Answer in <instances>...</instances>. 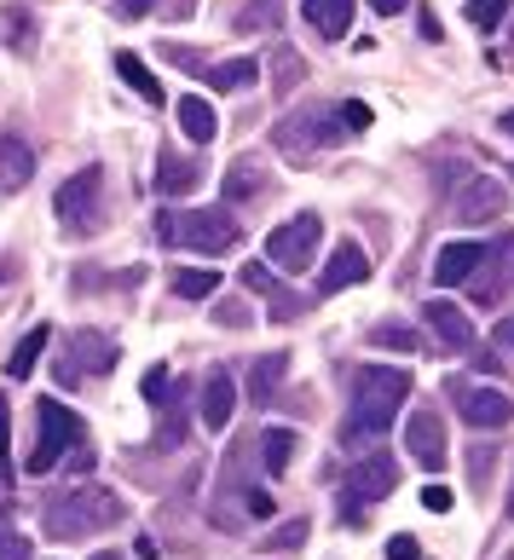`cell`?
<instances>
[{
  "label": "cell",
  "instance_id": "obj_33",
  "mask_svg": "<svg viewBox=\"0 0 514 560\" xmlns=\"http://www.w3.org/2000/svg\"><path fill=\"white\" fill-rule=\"evenodd\" d=\"M509 7H514V0H468V24H475V30H498L509 18Z\"/></svg>",
  "mask_w": 514,
  "mask_h": 560
},
{
  "label": "cell",
  "instance_id": "obj_30",
  "mask_svg": "<svg viewBox=\"0 0 514 560\" xmlns=\"http://www.w3.org/2000/svg\"><path fill=\"white\" fill-rule=\"evenodd\" d=\"M301 81H306L301 52H295V47H278V58H272V88H278V93H295Z\"/></svg>",
  "mask_w": 514,
  "mask_h": 560
},
{
  "label": "cell",
  "instance_id": "obj_6",
  "mask_svg": "<svg viewBox=\"0 0 514 560\" xmlns=\"http://www.w3.org/2000/svg\"><path fill=\"white\" fill-rule=\"evenodd\" d=\"M318 144H347V121L330 116L324 105H306V110H295V116L278 128V151H283V156H313Z\"/></svg>",
  "mask_w": 514,
  "mask_h": 560
},
{
  "label": "cell",
  "instance_id": "obj_34",
  "mask_svg": "<svg viewBox=\"0 0 514 560\" xmlns=\"http://www.w3.org/2000/svg\"><path fill=\"white\" fill-rule=\"evenodd\" d=\"M306 532H313L306 521H290V526H278V532H272V544H266V555H278V549L290 555V549H301V544H306Z\"/></svg>",
  "mask_w": 514,
  "mask_h": 560
},
{
  "label": "cell",
  "instance_id": "obj_50",
  "mask_svg": "<svg viewBox=\"0 0 514 560\" xmlns=\"http://www.w3.org/2000/svg\"><path fill=\"white\" fill-rule=\"evenodd\" d=\"M0 283H7V266H0Z\"/></svg>",
  "mask_w": 514,
  "mask_h": 560
},
{
  "label": "cell",
  "instance_id": "obj_36",
  "mask_svg": "<svg viewBox=\"0 0 514 560\" xmlns=\"http://www.w3.org/2000/svg\"><path fill=\"white\" fill-rule=\"evenodd\" d=\"M214 324L220 329H249V306H243V301H220L214 306Z\"/></svg>",
  "mask_w": 514,
  "mask_h": 560
},
{
  "label": "cell",
  "instance_id": "obj_49",
  "mask_svg": "<svg viewBox=\"0 0 514 560\" xmlns=\"http://www.w3.org/2000/svg\"><path fill=\"white\" fill-rule=\"evenodd\" d=\"M93 560H121V555H93Z\"/></svg>",
  "mask_w": 514,
  "mask_h": 560
},
{
  "label": "cell",
  "instance_id": "obj_48",
  "mask_svg": "<svg viewBox=\"0 0 514 560\" xmlns=\"http://www.w3.org/2000/svg\"><path fill=\"white\" fill-rule=\"evenodd\" d=\"M509 514H514V480H509Z\"/></svg>",
  "mask_w": 514,
  "mask_h": 560
},
{
  "label": "cell",
  "instance_id": "obj_5",
  "mask_svg": "<svg viewBox=\"0 0 514 560\" xmlns=\"http://www.w3.org/2000/svg\"><path fill=\"white\" fill-rule=\"evenodd\" d=\"M58 220H65L70 237H87L98 220H105V168H75L65 185H58Z\"/></svg>",
  "mask_w": 514,
  "mask_h": 560
},
{
  "label": "cell",
  "instance_id": "obj_32",
  "mask_svg": "<svg viewBox=\"0 0 514 560\" xmlns=\"http://www.w3.org/2000/svg\"><path fill=\"white\" fill-rule=\"evenodd\" d=\"M278 18H283L278 0H255V7H243V12L232 18V24H237V30H278Z\"/></svg>",
  "mask_w": 514,
  "mask_h": 560
},
{
  "label": "cell",
  "instance_id": "obj_10",
  "mask_svg": "<svg viewBox=\"0 0 514 560\" xmlns=\"http://www.w3.org/2000/svg\"><path fill=\"white\" fill-rule=\"evenodd\" d=\"M445 393H451V405L463 410L468 428H503V422H514V399H509V393H498V387H475V382L451 376Z\"/></svg>",
  "mask_w": 514,
  "mask_h": 560
},
{
  "label": "cell",
  "instance_id": "obj_3",
  "mask_svg": "<svg viewBox=\"0 0 514 560\" xmlns=\"http://www.w3.org/2000/svg\"><path fill=\"white\" fill-rule=\"evenodd\" d=\"M121 521V497L105 486H81L70 497H58L52 509H40V526H47L52 544H81L93 532H110Z\"/></svg>",
  "mask_w": 514,
  "mask_h": 560
},
{
  "label": "cell",
  "instance_id": "obj_29",
  "mask_svg": "<svg viewBox=\"0 0 514 560\" xmlns=\"http://www.w3.org/2000/svg\"><path fill=\"white\" fill-rule=\"evenodd\" d=\"M370 347H387V352H417V347H422V336H417L410 324H394V318H387V324H370Z\"/></svg>",
  "mask_w": 514,
  "mask_h": 560
},
{
  "label": "cell",
  "instance_id": "obj_25",
  "mask_svg": "<svg viewBox=\"0 0 514 560\" xmlns=\"http://www.w3.org/2000/svg\"><path fill=\"white\" fill-rule=\"evenodd\" d=\"M202 75H209L214 93H243V88H255L260 70H255V58H232V65H209Z\"/></svg>",
  "mask_w": 514,
  "mask_h": 560
},
{
  "label": "cell",
  "instance_id": "obj_13",
  "mask_svg": "<svg viewBox=\"0 0 514 560\" xmlns=\"http://www.w3.org/2000/svg\"><path fill=\"white\" fill-rule=\"evenodd\" d=\"M359 278H370V255L353 243V237H341L336 243V255L324 260V278H318V295H341V289H353Z\"/></svg>",
  "mask_w": 514,
  "mask_h": 560
},
{
  "label": "cell",
  "instance_id": "obj_39",
  "mask_svg": "<svg viewBox=\"0 0 514 560\" xmlns=\"http://www.w3.org/2000/svg\"><path fill=\"white\" fill-rule=\"evenodd\" d=\"M278 318H301V295H290V289H272V324Z\"/></svg>",
  "mask_w": 514,
  "mask_h": 560
},
{
  "label": "cell",
  "instance_id": "obj_12",
  "mask_svg": "<svg viewBox=\"0 0 514 560\" xmlns=\"http://www.w3.org/2000/svg\"><path fill=\"white\" fill-rule=\"evenodd\" d=\"M509 209V185L503 179H468L463 191H457V220L463 225H486V220H498Z\"/></svg>",
  "mask_w": 514,
  "mask_h": 560
},
{
  "label": "cell",
  "instance_id": "obj_19",
  "mask_svg": "<svg viewBox=\"0 0 514 560\" xmlns=\"http://www.w3.org/2000/svg\"><path fill=\"white\" fill-rule=\"evenodd\" d=\"M35 179V156L24 139H0V191H24Z\"/></svg>",
  "mask_w": 514,
  "mask_h": 560
},
{
  "label": "cell",
  "instance_id": "obj_26",
  "mask_svg": "<svg viewBox=\"0 0 514 560\" xmlns=\"http://www.w3.org/2000/svg\"><path fill=\"white\" fill-rule=\"evenodd\" d=\"M197 0H116V18H191Z\"/></svg>",
  "mask_w": 514,
  "mask_h": 560
},
{
  "label": "cell",
  "instance_id": "obj_37",
  "mask_svg": "<svg viewBox=\"0 0 514 560\" xmlns=\"http://www.w3.org/2000/svg\"><path fill=\"white\" fill-rule=\"evenodd\" d=\"M0 560H30V544H24V532H12L7 521H0Z\"/></svg>",
  "mask_w": 514,
  "mask_h": 560
},
{
  "label": "cell",
  "instance_id": "obj_14",
  "mask_svg": "<svg viewBox=\"0 0 514 560\" xmlns=\"http://www.w3.org/2000/svg\"><path fill=\"white\" fill-rule=\"evenodd\" d=\"M486 255H491L486 243H451V248H440V260H434V283H445V289H463L468 278H480Z\"/></svg>",
  "mask_w": 514,
  "mask_h": 560
},
{
  "label": "cell",
  "instance_id": "obj_17",
  "mask_svg": "<svg viewBox=\"0 0 514 560\" xmlns=\"http://www.w3.org/2000/svg\"><path fill=\"white\" fill-rule=\"evenodd\" d=\"M306 24H313L324 40H341L347 30H353V0H306Z\"/></svg>",
  "mask_w": 514,
  "mask_h": 560
},
{
  "label": "cell",
  "instance_id": "obj_20",
  "mask_svg": "<svg viewBox=\"0 0 514 560\" xmlns=\"http://www.w3.org/2000/svg\"><path fill=\"white\" fill-rule=\"evenodd\" d=\"M422 318L434 324V336H440L445 347H468V341H475V324H468L463 306H451V301H428Z\"/></svg>",
  "mask_w": 514,
  "mask_h": 560
},
{
  "label": "cell",
  "instance_id": "obj_27",
  "mask_svg": "<svg viewBox=\"0 0 514 560\" xmlns=\"http://www.w3.org/2000/svg\"><path fill=\"white\" fill-rule=\"evenodd\" d=\"M295 445H301V440H295L290 428H266V433H260V456H266L260 468H266V474H283V468H290V456H295Z\"/></svg>",
  "mask_w": 514,
  "mask_h": 560
},
{
  "label": "cell",
  "instance_id": "obj_8",
  "mask_svg": "<svg viewBox=\"0 0 514 560\" xmlns=\"http://www.w3.org/2000/svg\"><path fill=\"white\" fill-rule=\"evenodd\" d=\"M116 364V341L110 336H93V329H81V336H70V347L58 352V387H75L87 376H105V370Z\"/></svg>",
  "mask_w": 514,
  "mask_h": 560
},
{
  "label": "cell",
  "instance_id": "obj_44",
  "mask_svg": "<svg viewBox=\"0 0 514 560\" xmlns=\"http://www.w3.org/2000/svg\"><path fill=\"white\" fill-rule=\"evenodd\" d=\"M491 463H498V456H491V451H475V486H486V474H491Z\"/></svg>",
  "mask_w": 514,
  "mask_h": 560
},
{
  "label": "cell",
  "instance_id": "obj_28",
  "mask_svg": "<svg viewBox=\"0 0 514 560\" xmlns=\"http://www.w3.org/2000/svg\"><path fill=\"white\" fill-rule=\"evenodd\" d=\"M116 75L128 81V88H133L139 98H145V105H162V88H156V75H151L145 65H139L133 52H116Z\"/></svg>",
  "mask_w": 514,
  "mask_h": 560
},
{
  "label": "cell",
  "instance_id": "obj_35",
  "mask_svg": "<svg viewBox=\"0 0 514 560\" xmlns=\"http://www.w3.org/2000/svg\"><path fill=\"white\" fill-rule=\"evenodd\" d=\"M243 283H249L255 289V295H272V289H278V278H272V266H266V260H249V266H243V272H237Z\"/></svg>",
  "mask_w": 514,
  "mask_h": 560
},
{
  "label": "cell",
  "instance_id": "obj_46",
  "mask_svg": "<svg viewBox=\"0 0 514 560\" xmlns=\"http://www.w3.org/2000/svg\"><path fill=\"white\" fill-rule=\"evenodd\" d=\"M498 341H503V347L514 352V313H509V324H498Z\"/></svg>",
  "mask_w": 514,
  "mask_h": 560
},
{
  "label": "cell",
  "instance_id": "obj_24",
  "mask_svg": "<svg viewBox=\"0 0 514 560\" xmlns=\"http://www.w3.org/2000/svg\"><path fill=\"white\" fill-rule=\"evenodd\" d=\"M168 289L179 301H209L220 289V272H209V266H179V272L168 278Z\"/></svg>",
  "mask_w": 514,
  "mask_h": 560
},
{
  "label": "cell",
  "instance_id": "obj_7",
  "mask_svg": "<svg viewBox=\"0 0 514 560\" xmlns=\"http://www.w3.org/2000/svg\"><path fill=\"white\" fill-rule=\"evenodd\" d=\"M318 243H324V220L318 214H295V220H283L272 237H266V255H272L278 272H306L318 255Z\"/></svg>",
  "mask_w": 514,
  "mask_h": 560
},
{
  "label": "cell",
  "instance_id": "obj_2",
  "mask_svg": "<svg viewBox=\"0 0 514 560\" xmlns=\"http://www.w3.org/2000/svg\"><path fill=\"white\" fill-rule=\"evenodd\" d=\"M162 248H197V255H225L243 243V225L232 209H162L156 214Z\"/></svg>",
  "mask_w": 514,
  "mask_h": 560
},
{
  "label": "cell",
  "instance_id": "obj_23",
  "mask_svg": "<svg viewBox=\"0 0 514 560\" xmlns=\"http://www.w3.org/2000/svg\"><path fill=\"white\" fill-rule=\"evenodd\" d=\"M47 341H52V329H47V324H35L30 336L17 341V347H12V359H7V376H12V382H24L30 370L40 364V352H47Z\"/></svg>",
  "mask_w": 514,
  "mask_h": 560
},
{
  "label": "cell",
  "instance_id": "obj_18",
  "mask_svg": "<svg viewBox=\"0 0 514 560\" xmlns=\"http://www.w3.org/2000/svg\"><path fill=\"white\" fill-rule=\"evenodd\" d=\"M266 191V162L260 156H237L225 168V202H255Z\"/></svg>",
  "mask_w": 514,
  "mask_h": 560
},
{
  "label": "cell",
  "instance_id": "obj_21",
  "mask_svg": "<svg viewBox=\"0 0 514 560\" xmlns=\"http://www.w3.org/2000/svg\"><path fill=\"white\" fill-rule=\"evenodd\" d=\"M283 376H290V352H266V359L255 364V382H249V399L266 410L278 399V387H283Z\"/></svg>",
  "mask_w": 514,
  "mask_h": 560
},
{
  "label": "cell",
  "instance_id": "obj_45",
  "mask_svg": "<svg viewBox=\"0 0 514 560\" xmlns=\"http://www.w3.org/2000/svg\"><path fill=\"white\" fill-rule=\"evenodd\" d=\"M370 7H376L382 18H394V12H405V0H370Z\"/></svg>",
  "mask_w": 514,
  "mask_h": 560
},
{
  "label": "cell",
  "instance_id": "obj_1",
  "mask_svg": "<svg viewBox=\"0 0 514 560\" xmlns=\"http://www.w3.org/2000/svg\"><path fill=\"white\" fill-rule=\"evenodd\" d=\"M410 399V376L405 370H359L353 376V417H347V440H376L394 428V417Z\"/></svg>",
  "mask_w": 514,
  "mask_h": 560
},
{
  "label": "cell",
  "instance_id": "obj_43",
  "mask_svg": "<svg viewBox=\"0 0 514 560\" xmlns=\"http://www.w3.org/2000/svg\"><path fill=\"white\" fill-rule=\"evenodd\" d=\"M422 509H434V514H445V509H451V491H445V486H428V497H422Z\"/></svg>",
  "mask_w": 514,
  "mask_h": 560
},
{
  "label": "cell",
  "instance_id": "obj_42",
  "mask_svg": "<svg viewBox=\"0 0 514 560\" xmlns=\"http://www.w3.org/2000/svg\"><path fill=\"white\" fill-rule=\"evenodd\" d=\"M341 121H347V133H359V128H370V110L353 98V105H341Z\"/></svg>",
  "mask_w": 514,
  "mask_h": 560
},
{
  "label": "cell",
  "instance_id": "obj_38",
  "mask_svg": "<svg viewBox=\"0 0 514 560\" xmlns=\"http://www.w3.org/2000/svg\"><path fill=\"white\" fill-rule=\"evenodd\" d=\"M162 58H168V65H179V70H197V75L209 70V65H202V58H197L191 47H174V40H162Z\"/></svg>",
  "mask_w": 514,
  "mask_h": 560
},
{
  "label": "cell",
  "instance_id": "obj_31",
  "mask_svg": "<svg viewBox=\"0 0 514 560\" xmlns=\"http://www.w3.org/2000/svg\"><path fill=\"white\" fill-rule=\"evenodd\" d=\"M7 47L12 52H30L35 47V12L30 7H7Z\"/></svg>",
  "mask_w": 514,
  "mask_h": 560
},
{
  "label": "cell",
  "instance_id": "obj_47",
  "mask_svg": "<svg viewBox=\"0 0 514 560\" xmlns=\"http://www.w3.org/2000/svg\"><path fill=\"white\" fill-rule=\"evenodd\" d=\"M503 133H509V139H514V110H509V116H503Z\"/></svg>",
  "mask_w": 514,
  "mask_h": 560
},
{
  "label": "cell",
  "instance_id": "obj_22",
  "mask_svg": "<svg viewBox=\"0 0 514 560\" xmlns=\"http://www.w3.org/2000/svg\"><path fill=\"white\" fill-rule=\"evenodd\" d=\"M174 116H179V133L191 139V144H209V139H214V110H209V98L185 93Z\"/></svg>",
  "mask_w": 514,
  "mask_h": 560
},
{
  "label": "cell",
  "instance_id": "obj_9",
  "mask_svg": "<svg viewBox=\"0 0 514 560\" xmlns=\"http://www.w3.org/2000/svg\"><path fill=\"white\" fill-rule=\"evenodd\" d=\"M399 486V463L394 456H382V451H370L364 463H353V474H347V486H341V509H347V521L364 509V503H376V497H387Z\"/></svg>",
  "mask_w": 514,
  "mask_h": 560
},
{
  "label": "cell",
  "instance_id": "obj_4",
  "mask_svg": "<svg viewBox=\"0 0 514 560\" xmlns=\"http://www.w3.org/2000/svg\"><path fill=\"white\" fill-rule=\"evenodd\" d=\"M35 428H40V440H35V451H30V474H52L58 463H65V451L70 445H87V428H81V417L75 410H65L58 399H40L35 405Z\"/></svg>",
  "mask_w": 514,
  "mask_h": 560
},
{
  "label": "cell",
  "instance_id": "obj_40",
  "mask_svg": "<svg viewBox=\"0 0 514 560\" xmlns=\"http://www.w3.org/2000/svg\"><path fill=\"white\" fill-rule=\"evenodd\" d=\"M387 560H422V544H417V537H387Z\"/></svg>",
  "mask_w": 514,
  "mask_h": 560
},
{
  "label": "cell",
  "instance_id": "obj_41",
  "mask_svg": "<svg viewBox=\"0 0 514 560\" xmlns=\"http://www.w3.org/2000/svg\"><path fill=\"white\" fill-rule=\"evenodd\" d=\"M145 399H151V405L168 399V370H151V376H145Z\"/></svg>",
  "mask_w": 514,
  "mask_h": 560
},
{
  "label": "cell",
  "instance_id": "obj_11",
  "mask_svg": "<svg viewBox=\"0 0 514 560\" xmlns=\"http://www.w3.org/2000/svg\"><path fill=\"white\" fill-rule=\"evenodd\" d=\"M405 451L417 456V468H428V474L445 468V422L434 410H417V417L405 422Z\"/></svg>",
  "mask_w": 514,
  "mask_h": 560
},
{
  "label": "cell",
  "instance_id": "obj_16",
  "mask_svg": "<svg viewBox=\"0 0 514 560\" xmlns=\"http://www.w3.org/2000/svg\"><path fill=\"white\" fill-rule=\"evenodd\" d=\"M197 179H202V162L197 156H179V151H162L156 156V191L162 197H185Z\"/></svg>",
  "mask_w": 514,
  "mask_h": 560
},
{
  "label": "cell",
  "instance_id": "obj_15",
  "mask_svg": "<svg viewBox=\"0 0 514 560\" xmlns=\"http://www.w3.org/2000/svg\"><path fill=\"white\" fill-rule=\"evenodd\" d=\"M232 410H237V382L232 370H214L209 382H202V428H232Z\"/></svg>",
  "mask_w": 514,
  "mask_h": 560
}]
</instances>
